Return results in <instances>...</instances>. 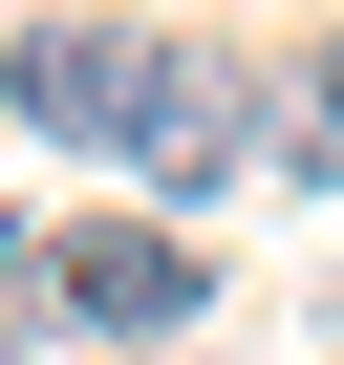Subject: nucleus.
Segmentation results:
<instances>
[{
	"instance_id": "nucleus-7",
	"label": "nucleus",
	"mask_w": 344,
	"mask_h": 365,
	"mask_svg": "<svg viewBox=\"0 0 344 365\" xmlns=\"http://www.w3.org/2000/svg\"><path fill=\"white\" fill-rule=\"evenodd\" d=\"M323 344H344V301H323Z\"/></svg>"
},
{
	"instance_id": "nucleus-4",
	"label": "nucleus",
	"mask_w": 344,
	"mask_h": 365,
	"mask_svg": "<svg viewBox=\"0 0 344 365\" xmlns=\"http://www.w3.org/2000/svg\"><path fill=\"white\" fill-rule=\"evenodd\" d=\"M258 150L301 172V194H344V43H280L258 65Z\"/></svg>"
},
{
	"instance_id": "nucleus-3",
	"label": "nucleus",
	"mask_w": 344,
	"mask_h": 365,
	"mask_svg": "<svg viewBox=\"0 0 344 365\" xmlns=\"http://www.w3.org/2000/svg\"><path fill=\"white\" fill-rule=\"evenodd\" d=\"M237 150H258V86H237L216 43H151V108H129V194H151V215H194Z\"/></svg>"
},
{
	"instance_id": "nucleus-6",
	"label": "nucleus",
	"mask_w": 344,
	"mask_h": 365,
	"mask_svg": "<svg viewBox=\"0 0 344 365\" xmlns=\"http://www.w3.org/2000/svg\"><path fill=\"white\" fill-rule=\"evenodd\" d=\"M0 365H22V322H0Z\"/></svg>"
},
{
	"instance_id": "nucleus-1",
	"label": "nucleus",
	"mask_w": 344,
	"mask_h": 365,
	"mask_svg": "<svg viewBox=\"0 0 344 365\" xmlns=\"http://www.w3.org/2000/svg\"><path fill=\"white\" fill-rule=\"evenodd\" d=\"M151 43H172V22H108V0L22 22V43H0V129H44V150H129V108H151Z\"/></svg>"
},
{
	"instance_id": "nucleus-5",
	"label": "nucleus",
	"mask_w": 344,
	"mask_h": 365,
	"mask_svg": "<svg viewBox=\"0 0 344 365\" xmlns=\"http://www.w3.org/2000/svg\"><path fill=\"white\" fill-rule=\"evenodd\" d=\"M0 322H44V237H22V215H0Z\"/></svg>"
},
{
	"instance_id": "nucleus-2",
	"label": "nucleus",
	"mask_w": 344,
	"mask_h": 365,
	"mask_svg": "<svg viewBox=\"0 0 344 365\" xmlns=\"http://www.w3.org/2000/svg\"><path fill=\"white\" fill-rule=\"evenodd\" d=\"M216 279H194V237L172 215H44V322L65 344H172Z\"/></svg>"
}]
</instances>
